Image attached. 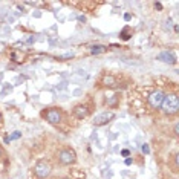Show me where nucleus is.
Masks as SVG:
<instances>
[{
    "label": "nucleus",
    "mask_w": 179,
    "mask_h": 179,
    "mask_svg": "<svg viewBox=\"0 0 179 179\" xmlns=\"http://www.w3.org/2000/svg\"><path fill=\"white\" fill-rule=\"evenodd\" d=\"M20 136H21V133H20V132H14V133L11 135V136H8V139H9V141H12V139H19Z\"/></svg>",
    "instance_id": "12"
},
{
    "label": "nucleus",
    "mask_w": 179,
    "mask_h": 179,
    "mask_svg": "<svg viewBox=\"0 0 179 179\" xmlns=\"http://www.w3.org/2000/svg\"><path fill=\"white\" fill-rule=\"evenodd\" d=\"M34 171H35V175L38 178H46V176L51 175V164L46 162V161H38V162L35 164Z\"/></svg>",
    "instance_id": "2"
},
{
    "label": "nucleus",
    "mask_w": 179,
    "mask_h": 179,
    "mask_svg": "<svg viewBox=\"0 0 179 179\" xmlns=\"http://www.w3.org/2000/svg\"><path fill=\"white\" fill-rule=\"evenodd\" d=\"M142 152L146 153V155H147V153H150V148H148V146H147V144H144V146H142Z\"/></svg>",
    "instance_id": "14"
},
{
    "label": "nucleus",
    "mask_w": 179,
    "mask_h": 179,
    "mask_svg": "<svg viewBox=\"0 0 179 179\" xmlns=\"http://www.w3.org/2000/svg\"><path fill=\"white\" fill-rule=\"evenodd\" d=\"M158 58H159L161 61H164V63H175V61H176L175 57H173L170 52H162V54H159Z\"/></svg>",
    "instance_id": "9"
},
{
    "label": "nucleus",
    "mask_w": 179,
    "mask_h": 179,
    "mask_svg": "<svg viewBox=\"0 0 179 179\" xmlns=\"http://www.w3.org/2000/svg\"><path fill=\"white\" fill-rule=\"evenodd\" d=\"M115 84H116V78L112 75H104L101 80V86H104V87H113Z\"/></svg>",
    "instance_id": "8"
},
{
    "label": "nucleus",
    "mask_w": 179,
    "mask_h": 179,
    "mask_svg": "<svg viewBox=\"0 0 179 179\" xmlns=\"http://www.w3.org/2000/svg\"><path fill=\"white\" fill-rule=\"evenodd\" d=\"M113 112H103L100 113L98 116H95V121H94V124L95 126H103V124H107L110 119H113Z\"/></svg>",
    "instance_id": "6"
},
{
    "label": "nucleus",
    "mask_w": 179,
    "mask_h": 179,
    "mask_svg": "<svg viewBox=\"0 0 179 179\" xmlns=\"http://www.w3.org/2000/svg\"><path fill=\"white\" fill-rule=\"evenodd\" d=\"M130 17H132V15H130L129 12H127V14L124 15V20H127V21H129V20H130Z\"/></svg>",
    "instance_id": "17"
},
{
    "label": "nucleus",
    "mask_w": 179,
    "mask_h": 179,
    "mask_svg": "<svg viewBox=\"0 0 179 179\" xmlns=\"http://www.w3.org/2000/svg\"><path fill=\"white\" fill-rule=\"evenodd\" d=\"M3 51H5V44H3V43H0V54H2Z\"/></svg>",
    "instance_id": "19"
},
{
    "label": "nucleus",
    "mask_w": 179,
    "mask_h": 179,
    "mask_svg": "<svg viewBox=\"0 0 179 179\" xmlns=\"http://www.w3.org/2000/svg\"><path fill=\"white\" fill-rule=\"evenodd\" d=\"M0 121H2V113H0Z\"/></svg>",
    "instance_id": "20"
},
{
    "label": "nucleus",
    "mask_w": 179,
    "mask_h": 179,
    "mask_svg": "<svg viewBox=\"0 0 179 179\" xmlns=\"http://www.w3.org/2000/svg\"><path fill=\"white\" fill-rule=\"evenodd\" d=\"M132 164V159L130 158H126V165H130Z\"/></svg>",
    "instance_id": "18"
},
{
    "label": "nucleus",
    "mask_w": 179,
    "mask_h": 179,
    "mask_svg": "<svg viewBox=\"0 0 179 179\" xmlns=\"http://www.w3.org/2000/svg\"><path fill=\"white\" fill-rule=\"evenodd\" d=\"M106 52V46H101V44H96L90 49V54H103Z\"/></svg>",
    "instance_id": "10"
},
{
    "label": "nucleus",
    "mask_w": 179,
    "mask_h": 179,
    "mask_svg": "<svg viewBox=\"0 0 179 179\" xmlns=\"http://www.w3.org/2000/svg\"><path fill=\"white\" fill-rule=\"evenodd\" d=\"M87 113H89V110H87V107H86V106H77V107L74 109V115L78 119L86 118V116H87Z\"/></svg>",
    "instance_id": "7"
},
{
    "label": "nucleus",
    "mask_w": 179,
    "mask_h": 179,
    "mask_svg": "<svg viewBox=\"0 0 179 179\" xmlns=\"http://www.w3.org/2000/svg\"><path fill=\"white\" fill-rule=\"evenodd\" d=\"M121 155H123V156H129V150H123Z\"/></svg>",
    "instance_id": "15"
},
{
    "label": "nucleus",
    "mask_w": 179,
    "mask_h": 179,
    "mask_svg": "<svg viewBox=\"0 0 179 179\" xmlns=\"http://www.w3.org/2000/svg\"><path fill=\"white\" fill-rule=\"evenodd\" d=\"M155 8H158V9H162V5H161V3L158 2V3H155Z\"/></svg>",
    "instance_id": "16"
},
{
    "label": "nucleus",
    "mask_w": 179,
    "mask_h": 179,
    "mask_svg": "<svg viewBox=\"0 0 179 179\" xmlns=\"http://www.w3.org/2000/svg\"><path fill=\"white\" fill-rule=\"evenodd\" d=\"M75 158H77V155H75V152L71 150V148L61 150L60 155H58V159H60L61 164H72V162H75Z\"/></svg>",
    "instance_id": "3"
},
{
    "label": "nucleus",
    "mask_w": 179,
    "mask_h": 179,
    "mask_svg": "<svg viewBox=\"0 0 179 179\" xmlns=\"http://www.w3.org/2000/svg\"><path fill=\"white\" fill-rule=\"evenodd\" d=\"M12 58H14L17 63H20V61H23V58H25V55H23V54L20 55L19 52H14V54H12Z\"/></svg>",
    "instance_id": "11"
},
{
    "label": "nucleus",
    "mask_w": 179,
    "mask_h": 179,
    "mask_svg": "<svg viewBox=\"0 0 179 179\" xmlns=\"http://www.w3.org/2000/svg\"><path fill=\"white\" fill-rule=\"evenodd\" d=\"M162 110L168 115H173L178 112L179 109V101H178V96L175 94H170V95H164V100H162Z\"/></svg>",
    "instance_id": "1"
},
{
    "label": "nucleus",
    "mask_w": 179,
    "mask_h": 179,
    "mask_svg": "<svg viewBox=\"0 0 179 179\" xmlns=\"http://www.w3.org/2000/svg\"><path fill=\"white\" fill-rule=\"evenodd\" d=\"M116 100H118V96H116V95H112V98H110V100H107V104H109V106H115Z\"/></svg>",
    "instance_id": "13"
},
{
    "label": "nucleus",
    "mask_w": 179,
    "mask_h": 179,
    "mask_svg": "<svg viewBox=\"0 0 179 179\" xmlns=\"http://www.w3.org/2000/svg\"><path fill=\"white\" fill-rule=\"evenodd\" d=\"M162 100H164V94L161 90H156V92H153V94H150L148 104L152 107H155V109H158L161 104H162Z\"/></svg>",
    "instance_id": "5"
},
{
    "label": "nucleus",
    "mask_w": 179,
    "mask_h": 179,
    "mask_svg": "<svg viewBox=\"0 0 179 179\" xmlns=\"http://www.w3.org/2000/svg\"><path fill=\"white\" fill-rule=\"evenodd\" d=\"M44 116H46V119H48L51 124H58L61 121V112L58 110V109L52 107V109H49V110L44 113Z\"/></svg>",
    "instance_id": "4"
}]
</instances>
